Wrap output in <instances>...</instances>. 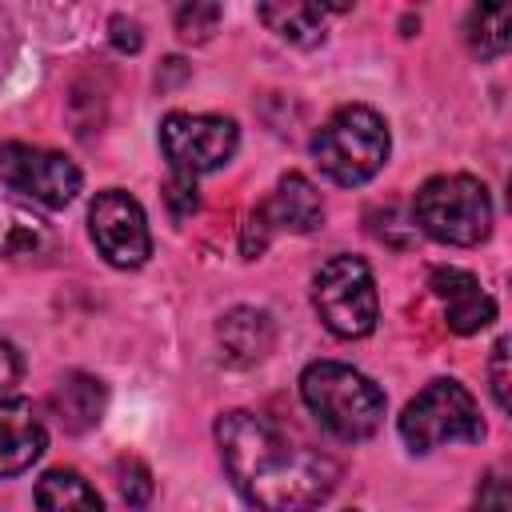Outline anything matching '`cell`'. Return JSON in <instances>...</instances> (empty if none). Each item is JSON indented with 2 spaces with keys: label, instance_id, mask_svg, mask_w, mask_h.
<instances>
[{
  "label": "cell",
  "instance_id": "obj_1",
  "mask_svg": "<svg viewBox=\"0 0 512 512\" xmlns=\"http://www.w3.org/2000/svg\"><path fill=\"white\" fill-rule=\"evenodd\" d=\"M216 444L232 484L264 512H308L324 504L340 480V464L256 412H224Z\"/></svg>",
  "mask_w": 512,
  "mask_h": 512
},
{
  "label": "cell",
  "instance_id": "obj_2",
  "mask_svg": "<svg viewBox=\"0 0 512 512\" xmlns=\"http://www.w3.org/2000/svg\"><path fill=\"white\" fill-rule=\"evenodd\" d=\"M300 396L336 440H364L384 420V392L360 368L340 360L308 364L300 376Z\"/></svg>",
  "mask_w": 512,
  "mask_h": 512
},
{
  "label": "cell",
  "instance_id": "obj_3",
  "mask_svg": "<svg viewBox=\"0 0 512 512\" xmlns=\"http://www.w3.org/2000/svg\"><path fill=\"white\" fill-rule=\"evenodd\" d=\"M388 148H392L388 124L368 104H344V108H336L320 124L316 140H312V156H316L320 172L332 184H340V188H356V184L372 180L384 168Z\"/></svg>",
  "mask_w": 512,
  "mask_h": 512
},
{
  "label": "cell",
  "instance_id": "obj_4",
  "mask_svg": "<svg viewBox=\"0 0 512 512\" xmlns=\"http://www.w3.org/2000/svg\"><path fill=\"white\" fill-rule=\"evenodd\" d=\"M416 224L424 236L440 240V244H456V248H472L492 232V200L488 188L468 176V172H452V176H432L420 192H416Z\"/></svg>",
  "mask_w": 512,
  "mask_h": 512
},
{
  "label": "cell",
  "instance_id": "obj_5",
  "mask_svg": "<svg viewBox=\"0 0 512 512\" xmlns=\"http://www.w3.org/2000/svg\"><path fill=\"white\" fill-rule=\"evenodd\" d=\"M400 436L412 452H432L440 444H476L484 436V420L460 380H432L400 412Z\"/></svg>",
  "mask_w": 512,
  "mask_h": 512
},
{
  "label": "cell",
  "instance_id": "obj_6",
  "mask_svg": "<svg viewBox=\"0 0 512 512\" xmlns=\"http://www.w3.org/2000/svg\"><path fill=\"white\" fill-rule=\"evenodd\" d=\"M312 304L320 324L332 336H344V340L368 336L380 316L372 268L360 256H332L328 264H320L312 280Z\"/></svg>",
  "mask_w": 512,
  "mask_h": 512
},
{
  "label": "cell",
  "instance_id": "obj_7",
  "mask_svg": "<svg viewBox=\"0 0 512 512\" xmlns=\"http://www.w3.org/2000/svg\"><path fill=\"white\" fill-rule=\"evenodd\" d=\"M236 144H240V128L228 116L172 112L160 124V152H164L168 168L188 180L224 168L236 156Z\"/></svg>",
  "mask_w": 512,
  "mask_h": 512
},
{
  "label": "cell",
  "instance_id": "obj_8",
  "mask_svg": "<svg viewBox=\"0 0 512 512\" xmlns=\"http://www.w3.org/2000/svg\"><path fill=\"white\" fill-rule=\"evenodd\" d=\"M88 232L112 268H140L152 256L148 216H144L140 200L128 196L124 188L96 192V200L88 208Z\"/></svg>",
  "mask_w": 512,
  "mask_h": 512
},
{
  "label": "cell",
  "instance_id": "obj_9",
  "mask_svg": "<svg viewBox=\"0 0 512 512\" xmlns=\"http://www.w3.org/2000/svg\"><path fill=\"white\" fill-rule=\"evenodd\" d=\"M0 184L44 208H64L80 192V168L64 152H48L32 144H0Z\"/></svg>",
  "mask_w": 512,
  "mask_h": 512
},
{
  "label": "cell",
  "instance_id": "obj_10",
  "mask_svg": "<svg viewBox=\"0 0 512 512\" xmlns=\"http://www.w3.org/2000/svg\"><path fill=\"white\" fill-rule=\"evenodd\" d=\"M320 220H324L320 192L300 172H288L272 188V196L260 208H252V216L244 224V256H260L268 248V240L280 232H312V228H320Z\"/></svg>",
  "mask_w": 512,
  "mask_h": 512
},
{
  "label": "cell",
  "instance_id": "obj_11",
  "mask_svg": "<svg viewBox=\"0 0 512 512\" xmlns=\"http://www.w3.org/2000/svg\"><path fill=\"white\" fill-rule=\"evenodd\" d=\"M428 288L432 296L444 304V316H448V328L460 332V336H472L480 328H488L496 320V304L492 296L480 288V280L464 268H436L428 276Z\"/></svg>",
  "mask_w": 512,
  "mask_h": 512
},
{
  "label": "cell",
  "instance_id": "obj_12",
  "mask_svg": "<svg viewBox=\"0 0 512 512\" xmlns=\"http://www.w3.org/2000/svg\"><path fill=\"white\" fill-rule=\"evenodd\" d=\"M48 448V432L28 400H0V476L28 472Z\"/></svg>",
  "mask_w": 512,
  "mask_h": 512
},
{
  "label": "cell",
  "instance_id": "obj_13",
  "mask_svg": "<svg viewBox=\"0 0 512 512\" xmlns=\"http://www.w3.org/2000/svg\"><path fill=\"white\" fill-rule=\"evenodd\" d=\"M216 340L232 364H256L268 356L276 328H272V316L260 308H232L228 316H220Z\"/></svg>",
  "mask_w": 512,
  "mask_h": 512
},
{
  "label": "cell",
  "instance_id": "obj_14",
  "mask_svg": "<svg viewBox=\"0 0 512 512\" xmlns=\"http://www.w3.org/2000/svg\"><path fill=\"white\" fill-rule=\"evenodd\" d=\"M104 400H108V392H104V384H100L96 376H88V372H68V376L56 384V392H52L48 404H52L56 420H60L68 432H88L92 424H100Z\"/></svg>",
  "mask_w": 512,
  "mask_h": 512
},
{
  "label": "cell",
  "instance_id": "obj_15",
  "mask_svg": "<svg viewBox=\"0 0 512 512\" xmlns=\"http://www.w3.org/2000/svg\"><path fill=\"white\" fill-rule=\"evenodd\" d=\"M52 248V224L36 216L28 204L0 196V256L4 260H28Z\"/></svg>",
  "mask_w": 512,
  "mask_h": 512
},
{
  "label": "cell",
  "instance_id": "obj_16",
  "mask_svg": "<svg viewBox=\"0 0 512 512\" xmlns=\"http://www.w3.org/2000/svg\"><path fill=\"white\" fill-rule=\"evenodd\" d=\"M36 508L40 512H104V500L80 472L48 468L36 480Z\"/></svg>",
  "mask_w": 512,
  "mask_h": 512
},
{
  "label": "cell",
  "instance_id": "obj_17",
  "mask_svg": "<svg viewBox=\"0 0 512 512\" xmlns=\"http://www.w3.org/2000/svg\"><path fill=\"white\" fill-rule=\"evenodd\" d=\"M256 16L280 40L296 48H316L324 40V8L320 4H260Z\"/></svg>",
  "mask_w": 512,
  "mask_h": 512
},
{
  "label": "cell",
  "instance_id": "obj_18",
  "mask_svg": "<svg viewBox=\"0 0 512 512\" xmlns=\"http://www.w3.org/2000/svg\"><path fill=\"white\" fill-rule=\"evenodd\" d=\"M464 32H468V44L480 60H496L512 44V8L508 4H480L468 12Z\"/></svg>",
  "mask_w": 512,
  "mask_h": 512
},
{
  "label": "cell",
  "instance_id": "obj_19",
  "mask_svg": "<svg viewBox=\"0 0 512 512\" xmlns=\"http://www.w3.org/2000/svg\"><path fill=\"white\" fill-rule=\"evenodd\" d=\"M220 16H224L220 4H200V0H192V4L176 8V32H180V40H188V44H204V40L216 32Z\"/></svg>",
  "mask_w": 512,
  "mask_h": 512
},
{
  "label": "cell",
  "instance_id": "obj_20",
  "mask_svg": "<svg viewBox=\"0 0 512 512\" xmlns=\"http://www.w3.org/2000/svg\"><path fill=\"white\" fill-rule=\"evenodd\" d=\"M116 484H120V496H124L128 508H148V500H152V472H148L144 460H136V456L120 460L116 464Z\"/></svg>",
  "mask_w": 512,
  "mask_h": 512
},
{
  "label": "cell",
  "instance_id": "obj_21",
  "mask_svg": "<svg viewBox=\"0 0 512 512\" xmlns=\"http://www.w3.org/2000/svg\"><path fill=\"white\" fill-rule=\"evenodd\" d=\"M164 200H168V208H172V216H176V220L192 216V212L200 208V196H196V180H188V176H176V172H172Z\"/></svg>",
  "mask_w": 512,
  "mask_h": 512
},
{
  "label": "cell",
  "instance_id": "obj_22",
  "mask_svg": "<svg viewBox=\"0 0 512 512\" xmlns=\"http://www.w3.org/2000/svg\"><path fill=\"white\" fill-rule=\"evenodd\" d=\"M488 372H492V396H496L500 412H508V340H496Z\"/></svg>",
  "mask_w": 512,
  "mask_h": 512
},
{
  "label": "cell",
  "instance_id": "obj_23",
  "mask_svg": "<svg viewBox=\"0 0 512 512\" xmlns=\"http://www.w3.org/2000/svg\"><path fill=\"white\" fill-rule=\"evenodd\" d=\"M476 512H508V488H504V480H500L496 472H492V476L480 484Z\"/></svg>",
  "mask_w": 512,
  "mask_h": 512
},
{
  "label": "cell",
  "instance_id": "obj_24",
  "mask_svg": "<svg viewBox=\"0 0 512 512\" xmlns=\"http://www.w3.org/2000/svg\"><path fill=\"white\" fill-rule=\"evenodd\" d=\"M20 372H24V364H20V352H16L8 340H0V396L16 388Z\"/></svg>",
  "mask_w": 512,
  "mask_h": 512
},
{
  "label": "cell",
  "instance_id": "obj_25",
  "mask_svg": "<svg viewBox=\"0 0 512 512\" xmlns=\"http://www.w3.org/2000/svg\"><path fill=\"white\" fill-rule=\"evenodd\" d=\"M112 44H116L120 52H136V48L144 44V36H140V24H136V20H124V16H116V20H112Z\"/></svg>",
  "mask_w": 512,
  "mask_h": 512
}]
</instances>
